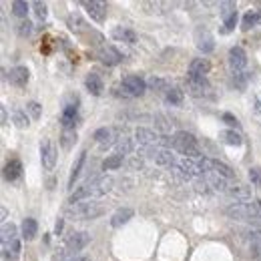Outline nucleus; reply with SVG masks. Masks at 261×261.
I'll use <instances>...</instances> for the list:
<instances>
[{
	"label": "nucleus",
	"mask_w": 261,
	"mask_h": 261,
	"mask_svg": "<svg viewBox=\"0 0 261 261\" xmlns=\"http://www.w3.org/2000/svg\"><path fill=\"white\" fill-rule=\"evenodd\" d=\"M95 139H97V143L103 147V149H107V147H111L113 145V129H107V127H103V129H99L95 133Z\"/></svg>",
	"instance_id": "obj_25"
},
{
	"label": "nucleus",
	"mask_w": 261,
	"mask_h": 261,
	"mask_svg": "<svg viewBox=\"0 0 261 261\" xmlns=\"http://www.w3.org/2000/svg\"><path fill=\"white\" fill-rule=\"evenodd\" d=\"M28 77H30V73H28L26 67H14V69H10V73H8V81H10V85H14V87H26Z\"/></svg>",
	"instance_id": "obj_16"
},
{
	"label": "nucleus",
	"mask_w": 261,
	"mask_h": 261,
	"mask_svg": "<svg viewBox=\"0 0 261 261\" xmlns=\"http://www.w3.org/2000/svg\"><path fill=\"white\" fill-rule=\"evenodd\" d=\"M255 22H259V10H249V12L243 16L241 28H243V30H249V28H253Z\"/></svg>",
	"instance_id": "obj_34"
},
{
	"label": "nucleus",
	"mask_w": 261,
	"mask_h": 261,
	"mask_svg": "<svg viewBox=\"0 0 261 261\" xmlns=\"http://www.w3.org/2000/svg\"><path fill=\"white\" fill-rule=\"evenodd\" d=\"M227 195H229L231 199L239 201V203H245L247 199H251L249 187H243V185H233V187H229V189H227Z\"/></svg>",
	"instance_id": "obj_19"
},
{
	"label": "nucleus",
	"mask_w": 261,
	"mask_h": 261,
	"mask_svg": "<svg viewBox=\"0 0 261 261\" xmlns=\"http://www.w3.org/2000/svg\"><path fill=\"white\" fill-rule=\"evenodd\" d=\"M89 241H91V235H89L87 231L73 233V235L69 237V241H67V253H69L71 257H75L81 249H85V247L89 245Z\"/></svg>",
	"instance_id": "obj_7"
},
{
	"label": "nucleus",
	"mask_w": 261,
	"mask_h": 261,
	"mask_svg": "<svg viewBox=\"0 0 261 261\" xmlns=\"http://www.w3.org/2000/svg\"><path fill=\"white\" fill-rule=\"evenodd\" d=\"M14 123L18 129H26L28 127V117L22 111H14Z\"/></svg>",
	"instance_id": "obj_43"
},
{
	"label": "nucleus",
	"mask_w": 261,
	"mask_h": 261,
	"mask_svg": "<svg viewBox=\"0 0 261 261\" xmlns=\"http://www.w3.org/2000/svg\"><path fill=\"white\" fill-rule=\"evenodd\" d=\"M85 85H87L89 93H91V95H95V97H99V95L103 93V79H101L97 73H89V75H87Z\"/></svg>",
	"instance_id": "obj_18"
},
{
	"label": "nucleus",
	"mask_w": 261,
	"mask_h": 261,
	"mask_svg": "<svg viewBox=\"0 0 261 261\" xmlns=\"http://www.w3.org/2000/svg\"><path fill=\"white\" fill-rule=\"evenodd\" d=\"M187 85H189V89H191V93L195 97H203V95H207L211 91V87H209V83H207L205 77H193V75H189L187 77Z\"/></svg>",
	"instance_id": "obj_14"
},
{
	"label": "nucleus",
	"mask_w": 261,
	"mask_h": 261,
	"mask_svg": "<svg viewBox=\"0 0 261 261\" xmlns=\"http://www.w3.org/2000/svg\"><path fill=\"white\" fill-rule=\"evenodd\" d=\"M28 2H22V0H14L12 2V12L16 14V16H20V18H24L26 14H28Z\"/></svg>",
	"instance_id": "obj_36"
},
{
	"label": "nucleus",
	"mask_w": 261,
	"mask_h": 261,
	"mask_svg": "<svg viewBox=\"0 0 261 261\" xmlns=\"http://www.w3.org/2000/svg\"><path fill=\"white\" fill-rule=\"evenodd\" d=\"M6 119H8V117H6V109H4V107H2V117H0V121H2V125H4V123H6Z\"/></svg>",
	"instance_id": "obj_50"
},
{
	"label": "nucleus",
	"mask_w": 261,
	"mask_h": 261,
	"mask_svg": "<svg viewBox=\"0 0 261 261\" xmlns=\"http://www.w3.org/2000/svg\"><path fill=\"white\" fill-rule=\"evenodd\" d=\"M173 147H175V151H179L181 155H185V159H197V161L203 159L201 157V151H199V145H197V139L191 133L179 130L173 137Z\"/></svg>",
	"instance_id": "obj_3"
},
{
	"label": "nucleus",
	"mask_w": 261,
	"mask_h": 261,
	"mask_svg": "<svg viewBox=\"0 0 261 261\" xmlns=\"http://www.w3.org/2000/svg\"><path fill=\"white\" fill-rule=\"evenodd\" d=\"M247 79H249V73H245V71L233 73V85H235L237 89H245V85H247Z\"/></svg>",
	"instance_id": "obj_37"
},
{
	"label": "nucleus",
	"mask_w": 261,
	"mask_h": 261,
	"mask_svg": "<svg viewBox=\"0 0 261 261\" xmlns=\"http://www.w3.org/2000/svg\"><path fill=\"white\" fill-rule=\"evenodd\" d=\"M207 183H209L213 189H217V191H227V189H229V187L225 185V177L215 175V173H211V175L207 177Z\"/></svg>",
	"instance_id": "obj_33"
},
{
	"label": "nucleus",
	"mask_w": 261,
	"mask_h": 261,
	"mask_svg": "<svg viewBox=\"0 0 261 261\" xmlns=\"http://www.w3.org/2000/svg\"><path fill=\"white\" fill-rule=\"evenodd\" d=\"M123 165V157L121 155H111L103 161V169L105 171H111V169H119Z\"/></svg>",
	"instance_id": "obj_35"
},
{
	"label": "nucleus",
	"mask_w": 261,
	"mask_h": 261,
	"mask_svg": "<svg viewBox=\"0 0 261 261\" xmlns=\"http://www.w3.org/2000/svg\"><path fill=\"white\" fill-rule=\"evenodd\" d=\"M219 139H223L227 145H233V147H241V145H243L241 135L235 133V130H221V133H219Z\"/></svg>",
	"instance_id": "obj_28"
},
{
	"label": "nucleus",
	"mask_w": 261,
	"mask_h": 261,
	"mask_svg": "<svg viewBox=\"0 0 261 261\" xmlns=\"http://www.w3.org/2000/svg\"><path fill=\"white\" fill-rule=\"evenodd\" d=\"M113 38L115 40H123V42H129V44H135L137 42V34H135V30H130L127 26H117L113 32Z\"/></svg>",
	"instance_id": "obj_21"
},
{
	"label": "nucleus",
	"mask_w": 261,
	"mask_h": 261,
	"mask_svg": "<svg viewBox=\"0 0 261 261\" xmlns=\"http://www.w3.org/2000/svg\"><path fill=\"white\" fill-rule=\"evenodd\" d=\"M159 139H161V137H157V133H153L151 129L139 127V129L135 130V141H137V145H139L141 149H149V147H153L155 143H159Z\"/></svg>",
	"instance_id": "obj_11"
},
{
	"label": "nucleus",
	"mask_w": 261,
	"mask_h": 261,
	"mask_svg": "<svg viewBox=\"0 0 261 261\" xmlns=\"http://www.w3.org/2000/svg\"><path fill=\"white\" fill-rule=\"evenodd\" d=\"M36 231H38V225H36V221H34L32 217H26V219L22 221V237H24L26 241H30V239H34Z\"/></svg>",
	"instance_id": "obj_27"
},
{
	"label": "nucleus",
	"mask_w": 261,
	"mask_h": 261,
	"mask_svg": "<svg viewBox=\"0 0 261 261\" xmlns=\"http://www.w3.org/2000/svg\"><path fill=\"white\" fill-rule=\"evenodd\" d=\"M229 64H231L233 73L245 71V67H247V54H245V50L239 48V46H233L229 50Z\"/></svg>",
	"instance_id": "obj_13"
},
{
	"label": "nucleus",
	"mask_w": 261,
	"mask_h": 261,
	"mask_svg": "<svg viewBox=\"0 0 261 261\" xmlns=\"http://www.w3.org/2000/svg\"><path fill=\"white\" fill-rule=\"evenodd\" d=\"M195 44H197V48L201 50V52H213V48H215V38H213V34L207 30V28H203V26H199L197 30H195Z\"/></svg>",
	"instance_id": "obj_8"
},
{
	"label": "nucleus",
	"mask_w": 261,
	"mask_h": 261,
	"mask_svg": "<svg viewBox=\"0 0 261 261\" xmlns=\"http://www.w3.org/2000/svg\"><path fill=\"white\" fill-rule=\"evenodd\" d=\"M259 22H261V10H259Z\"/></svg>",
	"instance_id": "obj_52"
},
{
	"label": "nucleus",
	"mask_w": 261,
	"mask_h": 261,
	"mask_svg": "<svg viewBox=\"0 0 261 261\" xmlns=\"http://www.w3.org/2000/svg\"><path fill=\"white\" fill-rule=\"evenodd\" d=\"M99 58H101L103 64H109V67H115V64H119V62L123 60L121 52H119L117 48H113V46H101Z\"/></svg>",
	"instance_id": "obj_15"
},
{
	"label": "nucleus",
	"mask_w": 261,
	"mask_h": 261,
	"mask_svg": "<svg viewBox=\"0 0 261 261\" xmlns=\"http://www.w3.org/2000/svg\"><path fill=\"white\" fill-rule=\"evenodd\" d=\"M85 159H87V151H83V153L79 155V159H77V163H75V167H73V171H71V177H69V189H73V187H75V181L79 179L81 169H83V165H85Z\"/></svg>",
	"instance_id": "obj_26"
},
{
	"label": "nucleus",
	"mask_w": 261,
	"mask_h": 261,
	"mask_svg": "<svg viewBox=\"0 0 261 261\" xmlns=\"http://www.w3.org/2000/svg\"><path fill=\"white\" fill-rule=\"evenodd\" d=\"M223 121H225L227 125H231V127H237V125H239V123H237V119H235V117H231V115H227V113L223 115Z\"/></svg>",
	"instance_id": "obj_47"
},
{
	"label": "nucleus",
	"mask_w": 261,
	"mask_h": 261,
	"mask_svg": "<svg viewBox=\"0 0 261 261\" xmlns=\"http://www.w3.org/2000/svg\"><path fill=\"white\" fill-rule=\"evenodd\" d=\"M69 26H71V30H73V32H83L87 24L81 20V16H77V14H75V16H71V18H69Z\"/></svg>",
	"instance_id": "obj_39"
},
{
	"label": "nucleus",
	"mask_w": 261,
	"mask_h": 261,
	"mask_svg": "<svg viewBox=\"0 0 261 261\" xmlns=\"http://www.w3.org/2000/svg\"><path fill=\"white\" fill-rule=\"evenodd\" d=\"M18 34H20V36H30V34H32V24H30L28 20L20 22V24H18Z\"/></svg>",
	"instance_id": "obj_44"
},
{
	"label": "nucleus",
	"mask_w": 261,
	"mask_h": 261,
	"mask_svg": "<svg viewBox=\"0 0 261 261\" xmlns=\"http://www.w3.org/2000/svg\"><path fill=\"white\" fill-rule=\"evenodd\" d=\"M20 171H22V165H20L18 159L8 161L6 167H4V179H6V181H16V179L20 177Z\"/></svg>",
	"instance_id": "obj_22"
},
{
	"label": "nucleus",
	"mask_w": 261,
	"mask_h": 261,
	"mask_svg": "<svg viewBox=\"0 0 261 261\" xmlns=\"http://www.w3.org/2000/svg\"><path fill=\"white\" fill-rule=\"evenodd\" d=\"M62 225H64V223H62V219H58V221H56V227H54V233H56V235H60Z\"/></svg>",
	"instance_id": "obj_48"
},
{
	"label": "nucleus",
	"mask_w": 261,
	"mask_h": 261,
	"mask_svg": "<svg viewBox=\"0 0 261 261\" xmlns=\"http://www.w3.org/2000/svg\"><path fill=\"white\" fill-rule=\"evenodd\" d=\"M247 235H249V239H251V243H253V249H255L257 255H259L261 253V229H249Z\"/></svg>",
	"instance_id": "obj_38"
},
{
	"label": "nucleus",
	"mask_w": 261,
	"mask_h": 261,
	"mask_svg": "<svg viewBox=\"0 0 261 261\" xmlns=\"http://www.w3.org/2000/svg\"><path fill=\"white\" fill-rule=\"evenodd\" d=\"M249 179H251V183L261 185V175H259V169H257V167H251V169H249Z\"/></svg>",
	"instance_id": "obj_45"
},
{
	"label": "nucleus",
	"mask_w": 261,
	"mask_h": 261,
	"mask_svg": "<svg viewBox=\"0 0 261 261\" xmlns=\"http://www.w3.org/2000/svg\"><path fill=\"white\" fill-rule=\"evenodd\" d=\"M32 6H34V14H36V18H38V20H46V16H48L46 4H44V2H38V0H36V2L32 4Z\"/></svg>",
	"instance_id": "obj_42"
},
{
	"label": "nucleus",
	"mask_w": 261,
	"mask_h": 261,
	"mask_svg": "<svg viewBox=\"0 0 261 261\" xmlns=\"http://www.w3.org/2000/svg\"><path fill=\"white\" fill-rule=\"evenodd\" d=\"M151 159H153L157 165H163V167H165V165H171V167H173V165L177 163V161H175V155H173L169 149H165V147L155 149V151L151 153Z\"/></svg>",
	"instance_id": "obj_17"
},
{
	"label": "nucleus",
	"mask_w": 261,
	"mask_h": 261,
	"mask_svg": "<svg viewBox=\"0 0 261 261\" xmlns=\"http://www.w3.org/2000/svg\"><path fill=\"white\" fill-rule=\"evenodd\" d=\"M130 219H133V209L125 207V209H119V211L111 217V225H113V227H123L125 223H129Z\"/></svg>",
	"instance_id": "obj_23"
},
{
	"label": "nucleus",
	"mask_w": 261,
	"mask_h": 261,
	"mask_svg": "<svg viewBox=\"0 0 261 261\" xmlns=\"http://www.w3.org/2000/svg\"><path fill=\"white\" fill-rule=\"evenodd\" d=\"M83 4H85L87 12L91 14L93 20L103 22V20L107 18V4H105V2H101V0H85Z\"/></svg>",
	"instance_id": "obj_12"
},
{
	"label": "nucleus",
	"mask_w": 261,
	"mask_h": 261,
	"mask_svg": "<svg viewBox=\"0 0 261 261\" xmlns=\"http://www.w3.org/2000/svg\"><path fill=\"white\" fill-rule=\"evenodd\" d=\"M149 87H151V89H165V81L151 77V79H149ZM165 91H167V89H165Z\"/></svg>",
	"instance_id": "obj_46"
},
{
	"label": "nucleus",
	"mask_w": 261,
	"mask_h": 261,
	"mask_svg": "<svg viewBox=\"0 0 261 261\" xmlns=\"http://www.w3.org/2000/svg\"><path fill=\"white\" fill-rule=\"evenodd\" d=\"M75 121H77V107L75 105H69L64 111H62V127L64 130H75Z\"/></svg>",
	"instance_id": "obj_24"
},
{
	"label": "nucleus",
	"mask_w": 261,
	"mask_h": 261,
	"mask_svg": "<svg viewBox=\"0 0 261 261\" xmlns=\"http://www.w3.org/2000/svg\"><path fill=\"white\" fill-rule=\"evenodd\" d=\"M219 6H221L223 22H225V32H229L235 28V22H237V6L235 2H221Z\"/></svg>",
	"instance_id": "obj_10"
},
{
	"label": "nucleus",
	"mask_w": 261,
	"mask_h": 261,
	"mask_svg": "<svg viewBox=\"0 0 261 261\" xmlns=\"http://www.w3.org/2000/svg\"><path fill=\"white\" fill-rule=\"evenodd\" d=\"M56 147H54V143L50 141V139H44L42 143H40V161H42V167H44V171H52L54 169V165H56Z\"/></svg>",
	"instance_id": "obj_5"
},
{
	"label": "nucleus",
	"mask_w": 261,
	"mask_h": 261,
	"mask_svg": "<svg viewBox=\"0 0 261 261\" xmlns=\"http://www.w3.org/2000/svg\"><path fill=\"white\" fill-rule=\"evenodd\" d=\"M133 147H135V143H133V139H130V137H123V139H119V143H117V155H121V157L129 155L130 151H133Z\"/></svg>",
	"instance_id": "obj_32"
},
{
	"label": "nucleus",
	"mask_w": 261,
	"mask_h": 261,
	"mask_svg": "<svg viewBox=\"0 0 261 261\" xmlns=\"http://www.w3.org/2000/svg\"><path fill=\"white\" fill-rule=\"evenodd\" d=\"M227 215L231 219H237V221H253V223H261V209L255 203H233L229 209H227Z\"/></svg>",
	"instance_id": "obj_4"
},
{
	"label": "nucleus",
	"mask_w": 261,
	"mask_h": 261,
	"mask_svg": "<svg viewBox=\"0 0 261 261\" xmlns=\"http://www.w3.org/2000/svg\"><path fill=\"white\" fill-rule=\"evenodd\" d=\"M257 205H259V209H261V201H257Z\"/></svg>",
	"instance_id": "obj_51"
},
{
	"label": "nucleus",
	"mask_w": 261,
	"mask_h": 261,
	"mask_svg": "<svg viewBox=\"0 0 261 261\" xmlns=\"http://www.w3.org/2000/svg\"><path fill=\"white\" fill-rule=\"evenodd\" d=\"M67 261H89L87 255H75V257H69Z\"/></svg>",
	"instance_id": "obj_49"
},
{
	"label": "nucleus",
	"mask_w": 261,
	"mask_h": 261,
	"mask_svg": "<svg viewBox=\"0 0 261 261\" xmlns=\"http://www.w3.org/2000/svg\"><path fill=\"white\" fill-rule=\"evenodd\" d=\"M209 69H211V64H209L207 58H195L191 62V67H189V75H193V77H205L209 73Z\"/></svg>",
	"instance_id": "obj_20"
},
{
	"label": "nucleus",
	"mask_w": 261,
	"mask_h": 261,
	"mask_svg": "<svg viewBox=\"0 0 261 261\" xmlns=\"http://www.w3.org/2000/svg\"><path fill=\"white\" fill-rule=\"evenodd\" d=\"M173 171L185 179H191V177H197V175H203V171L199 169V163H195L193 159H181L173 165Z\"/></svg>",
	"instance_id": "obj_6"
},
{
	"label": "nucleus",
	"mask_w": 261,
	"mask_h": 261,
	"mask_svg": "<svg viewBox=\"0 0 261 261\" xmlns=\"http://www.w3.org/2000/svg\"><path fill=\"white\" fill-rule=\"evenodd\" d=\"M165 99H167V103H171V105H181V103H183V91L177 89V87H171V89L165 91Z\"/></svg>",
	"instance_id": "obj_30"
},
{
	"label": "nucleus",
	"mask_w": 261,
	"mask_h": 261,
	"mask_svg": "<svg viewBox=\"0 0 261 261\" xmlns=\"http://www.w3.org/2000/svg\"><path fill=\"white\" fill-rule=\"evenodd\" d=\"M105 213V205L99 201H77L67 207V217L79 221H91Z\"/></svg>",
	"instance_id": "obj_2"
},
{
	"label": "nucleus",
	"mask_w": 261,
	"mask_h": 261,
	"mask_svg": "<svg viewBox=\"0 0 261 261\" xmlns=\"http://www.w3.org/2000/svg\"><path fill=\"white\" fill-rule=\"evenodd\" d=\"M14 239H18L16 225L4 223V225H2V245H4V243H10V241H14Z\"/></svg>",
	"instance_id": "obj_31"
},
{
	"label": "nucleus",
	"mask_w": 261,
	"mask_h": 261,
	"mask_svg": "<svg viewBox=\"0 0 261 261\" xmlns=\"http://www.w3.org/2000/svg\"><path fill=\"white\" fill-rule=\"evenodd\" d=\"M26 111L30 113V117H32L34 121H38V119H40V115H42V107H40L36 101H30V103L26 105Z\"/></svg>",
	"instance_id": "obj_40"
},
{
	"label": "nucleus",
	"mask_w": 261,
	"mask_h": 261,
	"mask_svg": "<svg viewBox=\"0 0 261 261\" xmlns=\"http://www.w3.org/2000/svg\"><path fill=\"white\" fill-rule=\"evenodd\" d=\"M211 173H215V175H221V177H225V179H231L233 177V171L225 165V163H221V161H215V159H211Z\"/></svg>",
	"instance_id": "obj_29"
},
{
	"label": "nucleus",
	"mask_w": 261,
	"mask_h": 261,
	"mask_svg": "<svg viewBox=\"0 0 261 261\" xmlns=\"http://www.w3.org/2000/svg\"><path fill=\"white\" fill-rule=\"evenodd\" d=\"M123 89L129 93L130 97H141L147 91V83L137 75H129V77L123 79Z\"/></svg>",
	"instance_id": "obj_9"
},
{
	"label": "nucleus",
	"mask_w": 261,
	"mask_h": 261,
	"mask_svg": "<svg viewBox=\"0 0 261 261\" xmlns=\"http://www.w3.org/2000/svg\"><path fill=\"white\" fill-rule=\"evenodd\" d=\"M111 187H113V177H109V175L95 177V179L87 181L85 185H81L71 195V203H77V201H97L99 197H103L105 193H109Z\"/></svg>",
	"instance_id": "obj_1"
},
{
	"label": "nucleus",
	"mask_w": 261,
	"mask_h": 261,
	"mask_svg": "<svg viewBox=\"0 0 261 261\" xmlns=\"http://www.w3.org/2000/svg\"><path fill=\"white\" fill-rule=\"evenodd\" d=\"M77 141V133L75 130H64L62 137H60V143H62V149H71V145Z\"/></svg>",
	"instance_id": "obj_41"
}]
</instances>
